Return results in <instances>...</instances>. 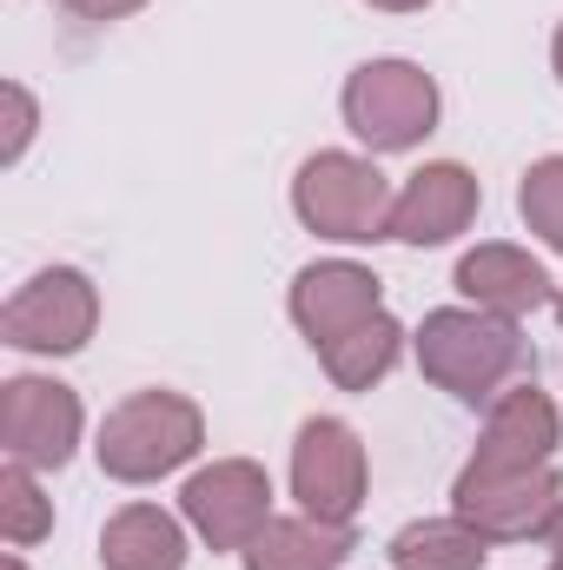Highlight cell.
I'll return each instance as SVG.
<instances>
[{"instance_id": "9a60e30c", "label": "cell", "mask_w": 563, "mask_h": 570, "mask_svg": "<svg viewBox=\"0 0 563 570\" xmlns=\"http://www.w3.org/2000/svg\"><path fill=\"white\" fill-rule=\"evenodd\" d=\"M358 544H352V524H325V518H273L246 551H239V564L246 570H338L352 558Z\"/></svg>"}, {"instance_id": "6da1fadb", "label": "cell", "mask_w": 563, "mask_h": 570, "mask_svg": "<svg viewBox=\"0 0 563 570\" xmlns=\"http://www.w3.org/2000/svg\"><path fill=\"white\" fill-rule=\"evenodd\" d=\"M418 372L437 385V392H451V399H464V405H491L497 392H504V379L524 365V332H517V318H497V312H484V305H437V312H424L418 325Z\"/></svg>"}, {"instance_id": "cb8c5ba5", "label": "cell", "mask_w": 563, "mask_h": 570, "mask_svg": "<svg viewBox=\"0 0 563 570\" xmlns=\"http://www.w3.org/2000/svg\"><path fill=\"white\" fill-rule=\"evenodd\" d=\"M551 67H557V80H563V27H557V40H551Z\"/></svg>"}, {"instance_id": "5bb4252c", "label": "cell", "mask_w": 563, "mask_h": 570, "mask_svg": "<svg viewBox=\"0 0 563 570\" xmlns=\"http://www.w3.org/2000/svg\"><path fill=\"white\" fill-rule=\"evenodd\" d=\"M107 570H186V524L159 504H127L100 524Z\"/></svg>"}, {"instance_id": "3957f363", "label": "cell", "mask_w": 563, "mask_h": 570, "mask_svg": "<svg viewBox=\"0 0 563 570\" xmlns=\"http://www.w3.org/2000/svg\"><path fill=\"white\" fill-rule=\"evenodd\" d=\"M392 179L365 159V153H312L292 179V213L305 233L332 239V246H372L392 239Z\"/></svg>"}, {"instance_id": "44dd1931", "label": "cell", "mask_w": 563, "mask_h": 570, "mask_svg": "<svg viewBox=\"0 0 563 570\" xmlns=\"http://www.w3.org/2000/svg\"><path fill=\"white\" fill-rule=\"evenodd\" d=\"M73 20H93V27H107V20H127V13H140L146 0H60Z\"/></svg>"}, {"instance_id": "484cf974", "label": "cell", "mask_w": 563, "mask_h": 570, "mask_svg": "<svg viewBox=\"0 0 563 570\" xmlns=\"http://www.w3.org/2000/svg\"><path fill=\"white\" fill-rule=\"evenodd\" d=\"M557 325H563V292H557Z\"/></svg>"}, {"instance_id": "2e32d148", "label": "cell", "mask_w": 563, "mask_h": 570, "mask_svg": "<svg viewBox=\"0 0 563 570\" xmlns=\"http://www.w3.org/2000/svg\"><path fill=\"white\" fill-rule=\"evenodd\" d=\"M398 352H405V325H398L392 312H372V318L352 325L345 338L318 345V358H325V372H332L338 392H372V385L398 365Z\"/></svg>"}, {"instance_id": "d4e9b609", "label": "cell", "mask_w": 563, "mask_h": 570, "mask_svg": "<svg viewBox=\"0 0 563 570\" xmlns=\"http://www.w3.org/2000/svg\"><path fill=\"white\" fill-rule=\"evenodd\" d=\"M7 570H27V564H20V558H13V551H7Z\"/></svg>"}, {"instance_id": "4fadbf2b", "label": "cell", "mask_w": 563, "mask_h": 570, "mask_svg": "<svg viewBox=\"0 0 563 570\" xmlns=\"http://www.w3.org/2000/svg\"><path fill=\"white\" fill-rule=\"evenodd\" d=\"M557 444H563L557 405H551L537 385H517V392H497V399H491V419H484V438H477L471 458L531 471V464H551Z\"/></svg>"}, {"instance_id": "8992f818", "label": "cell", "mask_w": 563, "mask_h": 570, "mask_svg": "<svg viewBox=\"0 0 563 570\" xmlns=\"http://www.w3.org/2000/svg\"><path fill=\"white\" fill-rule=\"evenodd\" d=\"M93 325H100V292H93L87 273H73V266L33 273V279L7 298V312H0V338L13 352H40V358L80 352L93 338Z\"/></svg>"}, {"instance_id": "277c9868", "label": "cell", "mask_w": 563, "mask_h": 570, "mask_svg": "<svg viewBox=\"0 0 563 570\" xmlns=\"http://www.w3.org/2000/svg\"><path fill=\"white\" fill-rule=\"evenodd\" d=\"M563 511V478L551 464H484L471 458L451 484V518H464L477 538L491 544H524V538H544L551 518Z\"/></svg>"}, {"instance_id": "ba28073f", "label": "cell", "mask_w": 563, "mask_h": 570, "mask_svg": "<svg viewBox=\"0 0 563 570\" xmlns=\"http://www.w3.org/2000/svg\"><path fill=\"white\" fill-rule=\"evenodd\" d=\"M179 511L213 551H246L273 524V478L253 458H213L206 471L186 478Z\"/></svg>"}, {"instance_id": "603a6c76", "label": "cell", "mask_w": 563, "mask_h": 570, "mask_svg": "<svg viewBox=\"0 0 563 570\" xmlns=\"http://www.w3.org/2000/svg\"><path fill=\"white\" fill-rule=\"evenodd\" d=\"M365 7H378V13H418V7H431V0H365Z\"/></svg>"}, {"instance_id": "7402d4cb", "label": "cell", "mask_w": 563, "mask_h": 570, "mask_svg": "<svg viewBox=\"0 0 563 570\" xmlns=\"http://www.w3.org/2000/svg\"><path fill=\"white\" fill-rule=\"evenodd\" d=\"M544 551H551V564L544 570H563V511L551 518V531H544Z\"/></svg>"}, {"instance_id": "ffe728a7", "label": "cell", "mask_w": 563, "mask_h": 570, "mask_svg": "<svg viewBox=\"0 0 563 570\" xmlns=\"http://www.w3.org/2000/svg\"><path fill=\"white\" fill-rule=\"evenodd\" d=\"M0 107H7V146H0V159L13 166V159L27 153V140H33V127H40V114H33V94H27L20 80H7V87H0Z\"/></svg>"}, {"instance_id": "30bf717a", "label": "cell", "mask_w": 563, "mask_h": 570, "mask_svg": "<svg viewBox=\"0 0 563 570\" xmlns=\"http://www.w3.org/2000/svg\"><path fill=\"white\" fill-rule=\"evenodd\" d=\"M378 298H385V285H378L372 266H358V259H318V266H305L292 279V325L312 345H332L352 325H365L372 312H385Z\"/></svg>"}, {"instance_id": "ac0fdd59", "label": "cell", "mask_w": 563, "mask_h": 570, "mask_svg": "<svg viewBox=\"0 0 563 570\" xmlns=\"http://www.w3.org/2000/svg\"><path fill=\"white\" fill-rule=\"evenodd\" d=\"M47 531H53V498L33 484L27 464H7V471H0V538H7L13 551H27V544H40Z\"/></svg>"}, {"instance_id": "5b68a950", "label": "cell", "mask_w": 563, "mask_h": 570, "mask_svg": "<svg viewBox=\"0 0 563 570\" xmlns=\"http://www.w3.org/2000/svg\"><path fill=\"white\" fill-rule=\"evenodd\" d=\"M338 107H345V127L372 153H412L437 127V80L418 60H365L345 80Z\"/></svg>"}, {"instance_id": "52a82bcc", "label": "cell", "mask_w": 563, "mask_h": 570, "mask_svg": "<svg viewBox=\"0 0 563 570\" xmlns=\"http://www.w3.org/2000/svg\"><path fill=\"white\" fill-rule=\"evenodd\" d=\"M80 392L60 385V379H40V372H20L0 385V451L7 464H27V471H60L80 444Z\"/></svg>"}, {"instance_id": "7a4b0ae2", "label": "cell", "mask_w": 563, "mask_h": 570, "mask_svg": "<svg viewBox=\"0 0 563 570\" xmlns=\"http://www.w3.org/2000/svg\"><path fill=\"white\" fill-rule=\"evenodd\" d=\"M199 444H206V412L192 399H179V392H134V399H120L107 412L93 458L120 484H159L179 464H192Z\"/></svg>"}, {"instance_id": "e0dca14e", "label": "cell", "mask_w": 563, "mask_h": 570, "mask_svg": "<svg viewBox=\"0 0 563 570\" xmlns=\"http://www.w3.org/2000/svg\"><path fill=\"white\" fill-rule=\"evenodd\" d=\"M491 538H477L464 518H418L392 538V564L398 570H484Z\"/></svg>"}, {"instance_id": "7c38bea8", "label": "cell", "mask_w": 563, "mask_h": 570, "mask_svg": "<svg viewBox=\"0 0 563 570\" xmlns=\"http://www.w3.org/2000/svg\"><path fill=\"white\" fill-rule=\"evenodd\" d=\"M457 292L497 318H524L537 305H557V279L524 246H504V239H484L457 259Z\"/></svg>"}, {"instance_id": "9c48e42d", "label": "cell", "mask_w": 563, "mask_h": 570, "mask_svg": "<svg viewBox=\"0 0 563 570\" xmlns=\"http://www.w3.org/2000/svg\"><path fill=\"white\" fill-rule=\"evenodd\" d=\"M365 444L345 419H305L292 438V498L305 518L352 524L365 504Z\"/></svg>"}, {"instance_id": "8fae6325", "label": "cell", "mask_w": 563, "mask_h": 570, "mask_svg": "<svg viewBox=\"0 0 563 570\" xmlns=\"http://www.w3.org/2000/svg\"><path fill=\"white\" fill-rule=\"evenodd\" d=\"M477 173L457 159H431L405 179L398 206H392V239L405 246H451L471 219H477Z\"/></svg>"}, {"instance_id": "d6986e66", "label": "cell", "mask_w": 563, "mask_h": 570, "mask_svg": "<svg viewBox=\"0 0 563 570\" xmlns=\"http://www.w3.org/2000/svg\"><path fill=\"white\" fill-rule=\"evenodd\" d=\"M517 213H524V226H531L551 253H563V153L537 159V166L524 173V186H517Z\"/></svg>"}]
</instances>
